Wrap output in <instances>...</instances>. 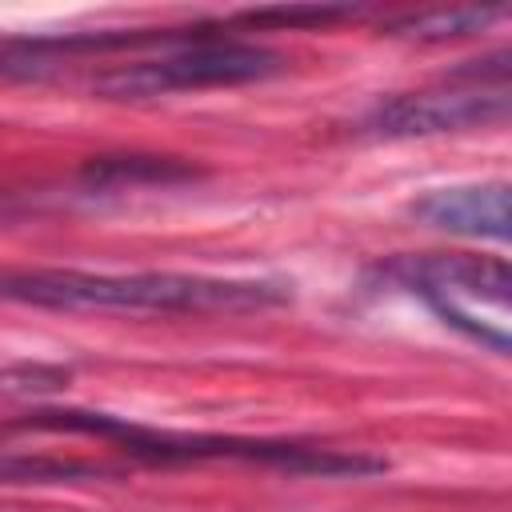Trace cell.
Masks as SVG:
<instances>
[{"label":"cell","mask_w":512,"mask_h":512,"mask_svg":"<svg viewBox=\"0 0 512 512\" xmlns=\"http://www.w3.org/2000/svg\"><path fill=\"white\" fill-rule=\"evenodd\" d=\"M0 300L64 312H260L288 300L268 280L188 276V272H76L20 268L0 272Z\"/></svg>","instance_id":"1"},{"label":"cell","mask_w":512,"mask_h":512,"mask_svg":"<svg viewBox=\"0 0 512 512\" xmlns=\"http://www.w3.org/2000/svg\"><path fill=\"white\" fill-rule=\"evenodd\" d=\"M20 428H52V432H88L120 444L128 456L180 464V460H248V464H272L292 476H372L388 464L360 452H336V448H312L292 440H248V436H188V432H164V428H140L120 416L104 412H36L20 420Z\"/></svg>","instance_id":"2"},{"label":"cell","mask_w":512,"mask_h":512,"mask_svg":"<svg viewBox=\"0 0 512 512\" xmlns=\"http://www.w3.org/2000/svg\"><path fill=\"white\" fill-rule=\"evenodd\" d=\"M284 68V56L248 44V40H212V36H184L168 44L160 56L128 60L92 80V92L104 100H152L168 92H200V88H232L268 80Z\"/></svg>","instance_id":"3"},{"label":"cell","mask_w":512,"mask_h":512,"mask_svg":"<svg viewBox=\"0 0 512 512\" xmlns=\"http://www.w3.org/2000/svg\"><path fill=\"white\" fill-rule=\"evenodd\" d=\"M508 116V84H444L424 92H404L380 100L364 116L368 136L412 140V136H444L464 128H488Z\"/></svg>","instance_id":"4"},{"label":"cell","mask_w":512,"mask_h":512,"mask_svg":"<svg viewBox=\"0 0 512 512\" xmlns=\"http://www.w3.org/2000/svg\"><path fill=\"white\" fill-rule=\"evenodd\" d=\"M380 276L396 280L400 288L428 300V308L460 300H488L504 308L512 300V276L500 256H468V252H424V256H396L380 264Z\"/></svg>","instance_id":"5"},{"label":"cell","mask_w":512,"mask_h":512,"mask_svg":"<svg viewBox=\"0 0 512 512\" xmlns=\"http://www.w3.org/2000/svg\"><path fill=\"white\" fill-rule=\"evenodd\" d=\"M408 212L440 232L452 236H472V240H508V184L504 180H484V184H452L424 192L420 200L408 204Z\"/></svg>","instance_id":"6"},{"label":"cell","mask_w":512,"mask_h":512,"mask_svg":"<svg viewBox=\"0 0 512 512\" xmlns=\"http://www.w3.org/2000/svg\"><path fill=\"white\" fill-rule=\"evenodd\" d=\"M200 168L176 156H92L80 168V180L88 188H144V184H184L196 180Z\"/></svg>","instance_id":"7"},{"label":"cell","mask_w":512,"mask_h":512,"mask_svg":"<svg viewBox=\"0 0 512 512\" xmlns=\"http://www.w3.org/2000/svg\"><path fill=\"white\" fill-rule=\"evenodd\" d=\"M504 8L492 4V8H440V12H412V16H400L392 24H384L388 36H400V40H420V44H444V40H460V36H476L484 32L492 20H500Z\"/></svg>","instance_id":"8"},{"label":"cell","mask_w":512,"mask_h":512,"mask_svg":"<svg viewBox=\"0 0 512 512\" xmlns=\"http://www.w3.org/2000/svg\"><path fill=\"white\" fill-rule=\"evenodd\" d=\"M356 16V8L344 4H288V8H260V12H244L240 24H276V28H312V24H336Z\"/></svg>","instance_id":"9"}]
</instances>
